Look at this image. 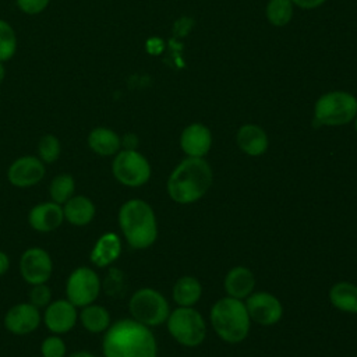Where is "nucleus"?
<instances>
[{
	"instance_id": "7c9ffc66",
	"label": "nucleus",
	"mask_w": 357,
	"mask_h": 357,
	"mask_svg": "<svg viewBox=\"0 0 357 357\" xmlns=\"http://www.w3.org/2000/svg\"><path fill=\"white\" fill-rule=\"evenodd\" d=\"M50 0H17L18 8L29 15H36L45 11V8L49 6Z\"/></svg>"
},
{
	"instance_id": "9b49d317",
	"label": "nucleus",
	"mask_w": 357,
	"mask_h": 357,
	"mask_svg": "<svg viewBox=\"0 0 357 357\" xmlns=\"http://www.w3.org/2000/svg\"><path fill=\"white\" fill-rule=\"evenodd\" d=\"M46 174V165L33 155L17 158L7 169V180L13 187L29 188L38 185Z\"/></svg>"
},
{
	"instance_id": "9d476101",
	"label": "nucleus",
	"mask_w": 357,
	"mask_h": 357,
	"mask_svg": "<svg viewBox=\"0 0 357 357\" xmlns=\"http://www.w3.org/2000/svg\"><path fill=\"white\" fill-rule=\"evenodd\" d=\"M18 269L21 278L31 286L47 283L53 273V259L45 248L29 247L21 254Z\"/></svg>"
},
{
	"instance_id": "4be33fe9",
	"label": "nucleus",
	"mask_w": 357,
	"mask_h": 357,
	"mask_svg": "<svg viewBox=\"0 0 357 357\" xmlns=\"http://www.w3.org/2000/svg\"><path fill=\"white\" fill-rule=\"evenodd\" d=\"M78 321L86 332L93 335L105 333L112 324L110 312L107 308L96 303L81 307L78 312Z\"/></svg>"
},
{
	"instance_id": "f3484780",
	"label": "nucleus",
	"mask_w": 357,
	"mask_h": 357,
	"mask_svg": "<svg viewBox=\"0 0 357 357\" xmlns=\"http://www.w3.org/2000/svg\"><path fill=\"white\" fill-rule=\"evenodd\" d=\"M121 254V238L114 231H106L98 237L91 252L89 261L96 268H107L119 259Z\"/></svg>"
},
{
	"instance_id": "dca6fc26",
	"label": "nucleus",
	"mask_w": 357,
	"mask_h": 357,
	"mask_svg": "<svg viewBox=\"0 0 357 357\" xmlns=\"http://www.w3.org/2000/svg\"><path fill=\"white\" fill-rule=\"evenodd\" d=\"M212 145V134L209 128L201 123L187 126L180 135V146L187 156L204 158Z\"/></svg>"
},
{
	"instance_id": "ddd939ff",
	"label": "nucleus",
	"mask_w": 357,
	"mask_h": 357,
	"mask_svg": "<svg viewBox=\"0 0 357 357\" xmlns=\"http://www.w3.org/2000/svg\"><path fill=\"white\" fill-rule=\"evenodd\" d=\"M42 322V314L40 310L32 305L29 301L25 303H17L11 305L7 312L4 314V328L7 332L24 336L35 332Z\"/></svg>"
},
{
	"instance_id": "20e7f679",
	"label": "nucleus",
	"mask_w": 357,
	"mask_h": 357,
	"mask_svg": "<svg viewBox=\"0 0 357 357\" xmlns=\"http://www.w3.org/2000/svg\"><path fill=\"white\" fill-rule=\"evenodd\" d=\"M211 324L216 335L226 343L243 342L250 331L251 318L245 304L234 297H223L211 308Z\"/></svg>"
},
{
	"instance_id": "473e14b6",
	"label": "nucleus",
	"mask_w": 357,
	"mask_h": 357,
	"mask_svg": "<svg viewBox=\"0 0 357 357\" xmlns=\"http://www.w3.org/2000/svg\"><path fill=\"white\" fill-rule=\"evenodd\" d=\"M291 1H293V4H296L301 8H307V10L315 8V7L325 3V0H291Z\"/></svg>"
},
{
	"instance_id": "c85d7f7f",
	"label": "nucleus",
	"mask_w": 357,
	"mask_h": 357,
	"mask_svg": "<svg viewBox=\"0 0 357 357\" xmlns=\"http://www.w3.org/2000/svg\"><path fill=\"white\" fill-rule=\"evenodd\" d=\"M42 357H67V346L60 335H49L40 343Z\"/></svg>"
},
{
	"instance_id": "f8f14e48",
	"label": "nucleus",
	"mask_w": 357,
	"mask_h": 357,
	"mask_svg": "<svg viewBox=\"0 0 357 357\" xmlns=\"http://www.w3.org/2000/svg\"><path fill=\"white\" fill-rule=\"evenodd\" d=\"M43 310L42 321L50 333H68L78 322V308L67 298L50 301V304Z\"/></svg>"
},
{
	"instance_id": "72a5a7b5",
	"label": "nucleus",
	"mask_w": 357,
	"mask_h": 357,
	"mask_svg": "<svg viewBox=\"0 0 357 357\" xmlns=\"http://www.w3.org/2000/svg\"><path fill=\"white\" fill-rule=\"evenodd\" d=\"M10 269V257L0 250V276H4Z\"/></svg>"
},
{
	"instance_id": "393cba45",
	"label": "nucleus",
	"mask_w": 357,
	"mask_h": 357,
	"mask_svg": "<svg viewBox=\"0 0 357 357\" xmlns=\"http://www.w3.org/2000/svg\"><path fill=\"white\" fill-rule=\"evenodd\" d=\"M75 194V180L68 173L54 176L49 184L50 201L63 205Z\"/></svg>"
},
{
	"instance_id": "2f4dec72",
	"label": "nucleus",
	"mask_w": 357,
	"mask_h": 357,
	"mask_svg": "<svg viewBox=\"0 0 357 357\" xmlns=\"http://www.w3.org/2000/svg\"><path fill=\"white\" fill-rule=\"evenodd\" d=\"M138 138L134 134H126L121 138V149H137Z\"/></svg>"
},
{
	"instance_id": "6e6552de",
	"label": "nucleus",
	"mask_w": 357,
	"mask_h": 357,
	"mask_svg": "<svg viewBox=\"0 0 357 357\" xmlns=\"http://www.w3.org/2000/svg\"><path fill=\"white\" fill-rule=\"evenodd\" d=\"M112 173L120 184L137 188L151 178V165L137 149H120L113 158Z\"/></svg>"
},
{
	"instance_id": "412c9836",
	"label": "nucleus",
	"mask_w": 357,
	"mask_h": 357,
	"mask_svg": "<svg viewBox=\"0 0 357 357\" xmlns=\"http://www.w3.org/2000/svg\"><path fill=\"white\" fill-rule=\"evenodd\" d=\"M89 149L99 156H114L121 149V137L109 127H95L86 138Z\"/></svg>"
},
{
	"instance_id": "39448f33",
	"label": "nucleus",
	"mask_w": 357,
	"mask_h": 357,
	"mask_svg": "<svg viewBox=\"0 0 357 357\" xmlns=\"http://www.w3.org/2000/svg\"><path fill=\"white\" fill-rule=\"evenodd\" d=\"M357 114V99L344 91H332L322 95L314 107L315 126H344Z\"/></svg>"
},
{
	"instance_id": "2eb2a0df",
	"label": "nucleus",
	"mask_w": 357,
	"mask_h": 357,
	"mask_svg": "<svg viewBox=\"0 0 357 357\" xmlns=\"http://www.w3.org/2000/svg\"><path fill=\"white\" fill-rule=\"evenodd\" d=\"M63 206L53 201L39 202L28 212V225L38 233L54 231L63 225Z\"/></svg>"
},
{
	"instance_id": "e433bc0d",
	"label": "nucleus",
	"mask_w": 357,
	"mask_h": 357,
	"mask_svg": "<svg viewBox=\"0 0 357 357\" xmlns=\"http://www.w3.org/2000/svg\"><path fill=\"white\" fill-rule=\"evenodd\" d=\"M354 120H356V121H354V127H356V131H357V114H356V117H354Z\"/></svg>"
},
{
	"instance_id": "5701e85b",
	"label": "nucleus",
	"mask_w": 357,
	"mask_h": 357,
	"mask_svg": "<svg viewBox=\"0 0 357 357\" xmlns=\"http://www.w3.org/2000/svg\"><path fill=\"white\" fill-rule=\"evenodd\" d=\"M331 304L340 311L357 314V284L351 282H337L329 290Z\"/></svg>"
},
{
	"instance_id": "0eeeda50",
	"label": "nucleus",
	"mask_w": 357,
	"mask_h": 357,
	"mask_svg": "<svg viewBox=\"0 0 357 357\" xmlns=\"http://www.w3.org/2000/svg\"><path fill=\"white\" fill-rule=\"evenodd\" d=\"M167 331L180 344L195 347L206 337L204 317L192 307H177L167 317Z\"/></svg>"
},
{
	"instance_id": "7ed1b4c3",
	"label": "nucleus",
	"mask_w": 357,
	"mask_h": 357,
	"mask_svg": "<svg viewBox=\"0 0 357 357\" xmlns=\"http://www.w3.org/2000/svg\"><path fill=\"white\" fill-rule=\"evenodd\" d=\"M119 227L127 244L134 250H145L158 238V222L152 206L139 198L126 201L117 213Z\"/></svg>"
},
{
	"instance_id": "c9c22d12",
	"label": "nucleus",
	"mask_w": 357,
	"mask_h": 357,
	"mask_svg": "<svg viewBox=\"0 0 357 357\" xmlns=\"http://www.w3.org/2000/svg\"><path fill=\"white\" fill-rule=\"evenodd\" d=\"M4 75H6V70H4V66H3V63L0 61V82L4 79Z\"/></svg>"
},
{
	"instance_id": "f03ea898",
	"label": "nucleus",
	"mask_w": 357,
	"mask_h": 357,
	"mask_svg": "<svg viewBox=\"0 0 357 357\" xmlns=\"http://www.w3.org/2000/svg\"><path fill=\"white\" fill-rule=\"evenodd\" d=\"M213 173L204 158H185L167 178V194L177 204H191L201 199L211 188Z\"/></svg>"
},
{
	"instance_id": "f257e3e1",
	"label": "nucleus",
	"mask_w": 357,
	"mask_h": 357,
	"mask_svg": "<svg viewBox=\"0 0 357 357\" xmlns=\"http://www.w3.org/2000/svg\"><path fill=\"white\" fill-rule=\"evenodd\" d=\"M102 353L103 357H158V343L149 326L121 318L103 333Z\"/></svg>"
},
{
	"instance_id": "a211bd4d",
	"label": "nucleus",
	"mask_w": 357,
	"mask_h": 357,
	"mask_svg": "<svg viewBox=\"0 0 357 357\" xmlns=\"http://www.w3.org/2000/svg\"><path fill=\"white\" fill-rule=\"evenodd\" d=\"M61 206H63L64 220L77 227L89 225L96 215V206L93 201L84 194H74Z\"/></svg>"
},
{
	"instance_id": "bb28decb",
	"label": "nucleus",
	"mask_w": 357,
	"mask_h": 357,
	"mask_svg": "<svg viewBox=\"0 0 357 357\" xmlns=\"http://www.w3.org/2000/svg\"><path fill=\"white\" fill-rule=\"evenodd\" d=\"M61 153V144L53 134H45L38 142V158L45 163H54Z\"/></svg>"
},
{
	"instance_id": "cd10ccee",
	"label": "nucleus",
	"mask_w": 357,
	"mask_h": 357,
	"mask_svg": "<svg viewBox=\"0 0 357 357\" xmlns=\"http://www.w3.org/2000/svg\"><path fill=\"white\" fill-rule=\"evenodd\" d=\"M17 50V36L14 28L0 18V61L10 60Z\"/></svg>"
},
{
	"instance_id": "423d86ee",
	"label": "nucleus",
	"mask_w": 357,
	"mask_h": 357,
	"mask_svg": "<svg viewBox=\"0 0 357 357\" xmlns=\"http://www.w3.org/2000/svg\"><path fill=\"white\" fill-rule=\"evenodd\" d=\"M128 311L132 319L152 328L167 321L170 307L162 293L151 287H142L130 297Z\"/></svg>"
},
{
	"instance_id": "b1692460",
	"label": "nucleus",
	"mask_w": 357,
	"mask_h": 357,
	"mask_svg": "<svg viewBox=\"0 0 357 357\" xmlns=\"http://www.w3.org/2000/svg\"><path fill=\"white\" fill-rule=\"evenodd\" d=\"M173 300L178 307H192L202 294V286L192 276H181L173 284Z\"/></svg>"
},
{
	"instance_id": "4468645a",
	"label": "nucleus",
	"mask_w": 357,
	"mask_h": 357,
	"mask_svg": "<svg viewBox=\"0 0 357 357\" xmlns=\"http://www.w3.org/2000/svg\"><path fill=\"white\" fill-rule=\"evenodd\" d=\"M244 304L250 318L259 325H273L279 322L283 315V307L279 298L268 291L251 293Z\"/></svg>"
},
{
	"instance_id": "a878e982",
	"label": "nucleus",
	"mask_w": 357,
	"mask_h": 357,
	"mask_svg": "<svg viewBox=\"0 0 357 357\" xmlns=\"http://www.w3.org/2000/svg\"><path fill=\"white\" fill-rule=\"evenodd\" d=\"M293 17L291 0H269L266 6V18L272 25L283 26L290 22Z\"/></svg>"
},
{
	"instance_id": "f704fd0d",
	"label": "nucleus",
	"mask_w": 357,
	"mask_h": 357,
	"mask_svg": "<svg viewBox=\"0 0 357 357\" xmlns=\"http://www.w3.org/2000/svg\"><path fill=\"white\" fill-rule=\"evenodd\" d=\"M67 357H95V354L88 350H75V351L70 353Z\"/></svg>"
},
{
	"instance_id": "1a4fd4ad",
	"label": "nucleus",
	"mask_w": 357,
	"mask_h": 357,
	"mask_svg": "<svg viewBox=\"0 0 357 357\" xmlns=\"http://www.w3.org/2000/svg\"><path fill=\"white\" fill-rule=\"evenodd\" d=\"M102 290L100 276L89 266H78L66 280V298L77 308L96 301Z\"/></svg>"
},
{
	"instance_id": "c756f323",
	"label": "nucleus",
	"mask_w": 357,
	"mask_h": 357,
	"mask_svg": "<svg viewBox=\"0 0 357 357\" xmlns=\"http://www.w3.org/2000/svg\"><path fill=\"white\" fill-rule=\"evenodd\" d=\"M28 301L36 308L42 310L47 307L52 301V290L46 283L32 284L28 293Z\"/></svg>"
},
{
	"instance_id": "aec40b11",
	"label": "nucleus",
	"mask_w": 357,
	"mask_h": 357,
	"mask_svg": "<svg viewBox=\"0 0 357 357\" xmlns=\"http://www.w3.org/2000/svg\"><path fill=\"white\" fill-rule=\"evenodd\" d=\"M223 286L227 296L241 300L252 293L255 286V278L251 269L245 266H234L226 273Z\"/></svg>"
},
{
	"instance_id": "6ab92c4d",
	"label": "nucleus",
	"mask_w": 357,
	"mask_h": 357,
	"mask_svg": "<svg viewBox=\"0 0 357 357\" xmlns=\"http://www.w3.org/2000/svg\"><path fill=\"white\" fill-rule=\"evenodd\" d=\"M236 142L238 148L250 156H259L268 149V135L257 124L241 126L237 131Z\"/></svg>"
}]
</instances>
